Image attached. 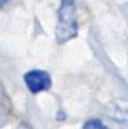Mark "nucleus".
I'll return each instance as SVG.
<instances>
[{
    "label": "nucleus",
    "mask_w": 128,
    "mask_h": 129,
    "mask_svg": "<svg viewBox=\"0 0 128 129\" xmlns=\"http://www.w3.org/2000/svg\"><path fill=\"white\" fill-rule=\"evenodd\" d=\"M55 34L59 45H64L67 41L77 36L79 24H77L75 0H61V5L57 11V22H56Z\"/></svg>",
    "instance_id": "1"
},
{
    "label": "nucleus",
    "mask_w": 128,
    "mask_h": 129,
    "mask_svg": "<svg viewBox=\"0 0 128 129\" xmlns=\"http://www.w3.org/2000/svg\"><path fill=\"white\" fill-rule=\"evenodd\" d=\"M24 82L32 94L47 91L52 83L50 75L44 70H31L26 72L24 76Z\"/></svg>",
    "instance_id": "2"
},
{
    "label": "nucleus",
    "mask_w": 128,
    "mask_h": 129,
    "mask_svg": "<svg viewBox=\"0 0 128 129\" xmlns=\"http://www.w3.org/2000/svg\"><path fill=\"white\" fill-rule=\"evenodd\" d=\"M82 129H110V128L99 119H90V120H87L83 124Z\"/></svg>",
    "instance_id": "3"
},
{
    "label": "nucleus",
    "mask_w": 128,
    "mask_h": 129,
    "mask_svg": "<svg viewBox=\"0 0 128 129\" xmlns=\"http://www.w3.org/2000/svg\"><path fill=\"white\" fill-rule=\"evenodd\" d=\"M10 0H0V6H4L6 3H9Z\"/></svg>",
    "instance_id": "4"
}]
</instances>
